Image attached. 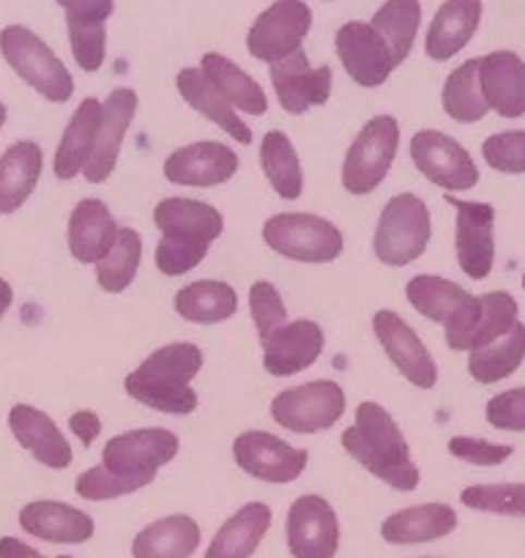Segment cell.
<instances>
[{
  "mask_svg": "<svg viewBox=\"0 0 525 558\" xmlns=\"http://www.w3.org/2000/svg\"><path fill=\"white\" fill-rule=\"evenodd\" d=\"M340 444L362 469H367L383 485L400 493L419 487L422 474L411 458L408 441L394 416L380 402H358L353 427L342 433Z\"/></svg>",
  "mask_w": 525,
  "mask_h": 558,
  "instance_id": "6da1fadb",
  "label": "cell"
},
{
  "mask_svg": "<svg viewBox=\"0 0 525 558\" xmlns=\"http://www.w3.org/2000/svg\"><path fill=\"white\" fill-rule=\"evenodd\" d=\"M154 225L162 233L154 260L164 277H184L200 266L213 241L224 233L219 208L195 197L159 201L154 208Z\"/></svg>",
  "mask_w": 525,
  "mask_h": 558,
  "instance_id": "7a4b0ae2",
  "label": "cell"
},
{
  "mask_svg": "<svg viewBox=\"0 0 525 558\" xmlns=\"http://www.w3.org/2000/svg\"><path fill=\"white\" fill-rule=\"evenodd\" d=\"M203 362L206 359L195 342H170L143 359L141 367L126 375L123 389L132 400L143 402L151 411L190 416L200 402L197 391L192 389V380L200 375Z\"/></svg>",
  "mask_w": 525,
  "mask_h": 558,
  "instance_id": "3957f363",
  "label": "cell"
},
{
  "mask_svg": "<svg viewBox=\"0 0 525 558\" xmlns=\"http://www.w3.org/2000/svg\"><path fill=\"white\" fill-rule=\"evenodd\" d=\"M0 56L23 83L52 105H66L74 96V77L52 47L25 25H7L0 31Z\"/></svg>",
  "mask_w": 525,
  "mask_h": 558,
  "instance_id": "277c9868",
  "label": "cell"
},
{
  "mask_svg": "<svg viewBox=\"0 0 525 558\" xmlns=\"http://www.w3.org/2000/svg\"><path fill=\"white\" fill-rule=\"evenodd\" d=\"M432 239L430 208L422 197L403 192L383 206L373 235V250L383 266L405 268L419 260Z\"/></svg>",
  "mask_w": 525,
  "mask_h": 558,
  "instance_id": "5b68a950",
  "label": "cell"
},
{
  "mask_svg": "<svg viewBox=\"0 0 525 558\" xmlns=\"http://www.w3.org/2000/svg\"><path fill=\"white\" fill-rule=\"evenodd\" d=\"M262 244L293 263H334L345 250V235L329 219L307 211L274 214L262 222Z\"/></svg>",
  "mask_w": 525,
  "mask_h": 558,
  "instance_id": "8992f818",
  "label": "cell"
},
{
  "mask_svg": "<svg viewBox=\"0 0 525 558\" xmlns=\"http://www.w3.org/2000/svg\"><path fill=\"white\" fill-rule=\"evenodd\" d=\"M411 307L422 318L443 326V340L449 348L457 345L465 335L476 326L481 315V299L465 291L463 286L436 274H416L405 286Z\"/></svg>",
  "mask_w": 525,
  "mask_h": 558,
  "instance_id": "52a82bcc",
  "label": "cell"
},
{
  "mask_svg": "<svg viewBox=\"0 0 525 558\" xmlns=\"http://www.w3.org/2000/svg\"><path fill=\"white\" fill-rule=\"evenodd\" d=\"M400 151V123L394 116L369 118L351 143L342 162V186L347 195L364 197L378 190Z\"/></svg>",
  "mask_w": 525,
  "mask_h": 558,
  "instance_id": "ba28073f",
  "label": "cell"
},
{
  "mask_svg": "<svg viewBox=\"0 0 525 558\" xmlns=\"http://www.w3.org/2000/svg\"><path fill=\"white\" fill-rule=\"evenodd\" d=\"M179 449V436L168 427H141V430H129L110 438L101 452V465L123 480L148 487L157 480L162 465L173 463Z\"/></svg>",
  "mask_w": 525,
  "mask_h": 558,
  "instance_id": "9c48e42d",
  "label": "cell"
},
{
  "mask_svg": "<svg viewBox=\"0 0 525 558\" xmlns=\"http://www.w3.org/2000/svg\"><path fill=\"white\" fill-rule=\"evenodd\" d=\"M345 391L337 380H309L280 391L271 400V418L288 433L315 436L334 427L345 416Z\"/></svg>",
  "mask_w": 525,
  "mask_h": 558,
  "instance_id": "30bf717a",
  "label": "cell"
},
{
  "mask_svg": "<svg viewBox=\"0 0 525 558\" xmlns=\"http://www.w3.org/2000/svg\"><path fill=\"white\" fill-rule=\"evenodd\" d=\"M309 31H313V9L304 0H274L252 23L246 34V50L257 61L274 66L302 50Z\"/></svg>",
  "mask_w": 525,
  "mask_h": 558,
  "instance_id": "8fae6325",
  "label": "cell"
},
{
  "mask_svg": "<svg viewBox=\"0 0 525 558\" xmlns=\"http://www.w3.org/2000/svg\"><path fill=\"white\" fill-rule=\"evenodd\" d=\"M411 162L430 184L447 192H468L479 184V168L468 148L438 129H422L411 137Z\"/></svg>",
  "mask_w": 525,
  "mask_h": 558,
  "instance_id": "7c38bea8",
  "label": "cell"
},
{
  "mask_svg": "<svg viewBox=\"0 0 525 558\" xmlns=\"http://www.w3.org/2000/svg\"><path fill=\"white\" fill-rule=\"evenodd\" d=\"M454 208V252L468 279H487L496 266V208L481 201L447 195Z\"/></svg>",
  "mask_w": 525,
  "mask_h": 558,
  "instance_id": "4fadbf2b",
  "label": "cell"
},
{
  "mask_svg": "<svg viewBox=\"0 0 525 558\" xmlns=\"http://www.w3.org/2000/svg\"><path fill=\"white\" fill-rule=\"evenodd\" d=\"M233 460L252 480L291 485L307 471L309 454L266 430H246L233 441Z\"/></svg>",
  "mask_w": 525,
  "mask_h": 558,
  "instance_id": "5bb4252c",
  "label": "cell"
},
{
  "mask_svg": "<svg viewBox=\"0 0 525 558\" xmlns=\"http://www.w3.org/2000/svg\"><path fill=\"white\" fill-rule=\"evenodd\" d=\"M285 536L293 558H334L340 550V518L329 498H296L288 509Z\"/></svg>",
  "mask_w": 525,
  "mask_h": 558,
  "instance_id": "9a60e30c",
  "label": "cell"
},
{
  "mask_svg": "<svg viewBox=\"0 0 525 558\" xmlns=\"http://www.w3.org/2000/svg\"><path fill=\"white\" fill-rule=\"evenodd\" d=\"M373 331L389 362L416 389H432L438 384V364L422 337L391 310H378L373 315Z\"/></svg>",
  "mask_w": 525,
  "mask_h": 558,
  "instance_id": "2e32d148",
  "label": "cell"
},
{
  "mask_svg": "<svg viewBox=\"0 0 525 558\" xmlns=\"http://www.w3.org/2000/svg\"><path fill=\"white\" fill-rule=\"evenodd\" d=\"M337 56L347 77L362 88H380L398 69L383 36L369 23H345L334 36Z\"/></svg>",
  "mask_w": 525,
  "mask_h": 558,
  "instance_id": "e0dca14e",
  "label": "cell"
},
{
  "mask_svg": "<svg viewBox=\"0 0 525 558\" xmlns=\"http://www.w3.org/2000/svg\"><path fill=\"white\" fill-rule=\"evenodd\" d=\"M239 154L217 140H200L184 148H175L164 159V179L175 186H208L228 184L239 173Z\"/></svg>",
  "mask_w": 525,
  "mask_h": 558,
  "instance_id": "ac0fdd59",
  "label": "cell"
},
{
  "mask_svg": "<svg viewBox=\"0 0 525 558\" xmlns=\"http://www.w3.org/2000/svg\"><path fill=\"white\" fill-rule=\"evenodd\" d=\"M137 105H141V96L132 88H112L110 96L101 101L99 137H96V148L83 170L88 184H105L112 175L118 157H121L123 137L137 116Z\"/></svg>",
  "mask_w": 525,
  "mask_h": 558,
  "instance_id": "d6986e66",
  "label": "cell"
},
{
  "mask_svg": "<svg viewBox=\"0 0 525 558\" xmlns=\"http://www.w3.org/2000/svg\"><path fill=\"white\" fill-rule=\"evenodd\" d=\"M271 85H274L282 110L291 116H304L309 107H320L329 101L331 88H334V72L331 66H309L307 52L298 50L271 66Z\"/></svg>",
  "mask_w": 525,
  "mask_h": 558,
  "instance_id": "ffe728a7",
  "label": "cell"
},
{
  "mask_svg": "<svg viewBox=\"0 0 525 558\" xmlns=\"http://www.w3.org/2000/svg\"><path fill=\"white\" fill-rule=\"evenodd\" d=\"M326 345L320 324L307 318L288 320L269 340L262 342V367L274 378H291L302 369L313 367Z\"/></svg>",
  "mask_w": 525,
  "mask_h": 558,
  "instance_id": "44dd1931",
  "label": "cell"
},
{
  "mask_svg": "<svg viewBox=\"0 0 525 558\" xmlns=\"http://www.w3.org/2000/svg\"><path fill=\"white\" fill-rule=\"evenodd\" d=\"M476 80L485 105L506 121L525 116V61L512 50H496L479 58Z\"/></svg>",
  "mask_w": 525,
  "mask_h": 558,
  "instance_id": "7402d4cb",
  "label": "cell"
},
{
  "mask_svg": "<svg viewBox=\"0 0 525 558\" xmlns=\"http://www.w3.org/2000/svg\"><path fill=\"white\" fill-rule=\"evenodd\" d=\"M9 430H12L14 441L23 449H28L36 463H41L45 469L63 471L72 465V444L66 441L61 427L36 405L17 402L9 411Z\"/></svg>",
  "mask_w": 525,
  "mask_h": 558,
  "instance_id": "603a6c76",
  "label": "cell"
},
{
  "mask_svg": "<svg viewBox=\"0 0 525 558\" xmlns=\"http://www.w3.org/2000/svg\"><path fill=\"white\" fill-rule=\"evenodd\" d=\"M20 525L25 534L52 545H85L96 534V523L88 512L50 498L25 504L20 509Z\"/></svg>",
  "mask_w": 525,
  "mask_h": 558,
  "instance_id": "cb8c5ba5",
  "label": "cell"
},
{
  "mask_svg": "<svg viewBox=\"0 0 525 558\" xmlns=\"http://www.w3.org/2000/svg\"><path fill=\"white\" fill-rule=\"evenodd\" d=\"M485 7L481 0H447L432 17L425 36V52L430 61H452L460 50L471 45L481 25Z\"/></svg>",
  "mask_w": 525,
  "mask_h": 558,
  "instance_id": "d4e9b609",
  "label": "cell"
},
{
  "mask_svg": "<svg viewBox=\"0 0 525 558\" xmlns=\"http://www.w3.org/2000/svg\"><path fill=\"white\" fill-rule=\"evenodd\" d=\"M457 523V512L449 504H416V507L391 512L380 523V536H383V542L398 547L427 545V542H438L454 534Z\"/></svg>",
  "mask_w": 525,
  "mask_h": 558,
  "instance_id": "484cf974",
  "label": "cell"
},
{
  "mask_svg": "<svg viewBox=\"0 0 525 558\" xmlns=\"http://www.w3.org/2000/svg\"><path fill=\"white\" fill-rule=\"evenodd\" d=\"M69 252L77 263H99L118 239V225L110 206L99 197H85L69 214Z\"/></svg>",
  "mask_w": 525,
  "mask_h": 558,
  "instance_id": "4316f807",
  "label": "cell"
},
{
  "mask_svg": "<svg viewBox=\"0 0 525 558\" xmlns=\"http://www.w3.org/2000/svg\"><path fill=\"white\" fill-rule=\"evenodd\" d=\"M45 151L36 140H20L0 154V217L17 214L39 186Z\"/></svg>",
  "mask_w": 525,
  "mask_h": 558,
  "instance_id": "83f0119b",
  "label": "cell"
},
{
  "mask_svg": "<svg viewBox=\"0 0 525 558\" xmlns=\"http://www.w3.org/2000/svg\"><path fill=\"white\" fill-rule=\"evenodd\" d=\"M271 520H274V512H271L269 504H244L219 525L203 558H252L269 534Z\"/></svg>",
  "mask_w": 525,
  "mask_h": 558,
  "instance_id": "f1b7e54d",
  "label": "cell"
},
{
  "mask_svg": "<svg viewBox=\"0 0 525 558\" xmlns=\"http://www.w3.org/2000/svg\"><path fill=\"white\" fill-rule=\"evenodd\" d=\"M101 126V101L88 96L77 110L69 118V126L63 129L61 143L56 148V159H52V170L56 179L72 181L83 175L85 165H88L90 154L96 148V137H99Z\"/></svg>",
  "mask_w": 525,
  "mask_h": 558,
  "instance_id": "f546056e",
  "label": "cell"
},
{
  "mask_svg": "<svg viewBox=\"0 0 525 558\" xmlns=\"http://www.w3.org/2000/svg\"><path fill=\"white\" fill-rule=\"evenodd\" d=\"M200 525L190 514H168L137 531L132 558H192L200 547Z\"/></svg>",
  "mask_w": 525,
  "mask_h": 558,
  "instance_id": "4dcf8cb0",
  "label": "cell"
},
{
  "mask_svg": "<svg viewBox=\"0 0 525 558\" xmlns=\"http://www.w3.org/2000/svg\"><path fill=\"white\" fill-rule=\"evenodd\" d=\"M200 72L235 112L241 110L246 116H266L269 112V96H266L262 85L255 83V77L244 72L239 63L230 61L228 56L206 52L200 61Z\"/></svg>",
  "mask_w": 525,
  "mask_h": 558,
  "instance_id": "1f68e13d",
  "label": "cell"
},
{
  "mask_svg": "<svg viewBox=\"0 0 525 558\" xmlns=\"http://www.w3.org/2000/svg\"><path fill=\"white\" fill-rule=\"evenodd\" d=\"M175 88L184 96L186 105L192 110H197L200 116H206L208 121L217 123L224 134L241 143V146H249L252 143V129L241 121L239 112L217 94L211 83L206 80V74L200 72V66H186L175 74Z\"/></svg>",
  "mask_w": 525,
  "mask_h": 558,
  "instance_id": "d6a6232c",
  "label": "cell"
},
{
  "mask_svg": "<svg viewBox=\"0 0 525 558\" xmlns=\"http://www.w3.org/2000/svg\"><path fill=\"white\" fill-rule=\"evenodd\" d=\"M173 310L190 324H222L239 313V293L219 279H197L175 293Z\"/></svg>",
  "mask_w": 525,
  "mask_h": 558,
  "instance_id": "836d02e7",
  "label": "cell"
},
{
  "mask_svg": "<svg viewBox=\"0 0 525 558\" xmlns=\"http://www.w3.org/2000/svg\"><path fill=\"white\" fill-rule=\"evenodd\" d=\"M525 362V324H514L512 329L496 342L476 348L468 353V373L476 384L492 386L512 378Z\"/></svg>",
  "mask_w": 525,
  "mask_h": 558,
  "instance_id": "e575fe53",
  "label": "cell"
},
{
  "mask_svg": "<svg viewBox=\"0 0 525 558\" xmlns=\"http://www.w3.org/2000/svg\"><path fill=\"white\" fill-rule=\"evenodd\" d=\"M260 168L269 179L271 190L282 197V201H298L304 192V170L302 159H298L293 140L280 129L262 134L260 143Z\"/></svg>",
  "mask_w": 525,
  "mask_h": 558,
  "instance_id": "d590c367",
  "label": "cell"
},
{
  "mask_svg": "<svg viewBox=\"0 0 525 558\" xmlns=\"http://www.w3.org/2000/svg\"><path fill=\"white\" fill-rule=\"evenodd\" d=\"M369 25L383 36L394 63L403 66L422 28V0H386L383 7L373 14Z\"/></svg>",
  "mask_w": 525,
  "mask_h": 558,
  "instance_id": "8d00e7d4",
  "label": "cell"
},
{
  "mask_svg": "<svg viewBox=\"0 0 525 558\" xmlns=\"http://www.w3.org/2000/svg\"><path fill=\"white\" fill-rule=\"evenodd\" d=\"M143 263V239L137 230L118 228V239L112 250L96 263V282L105 293H123L135 282Z\"/></svg>",
  "mask_w": 525,
  "mask_h": 558,
  "instance_id": "74e56055",
  "label": "cell"
},
{
  "mask_svg": "<svg viewBox=\"0 0 525 558\" xmlns=\"http://www.w3.org/2000/svg\"><path fill=\"white\" fill-rule=\"evenodd\" d=\"M476 66H479V58H468L443 83L441 105L454 123H479L490 112V107L481 99Z\"/></svg>",
  "mask_w": 525,
  "mask_h": 558,
  "instance_id": "f35d334b",
  "label": "cell"
},
{
  "mask_svg": "<svg viewBox=\"0 0 525 558\" xmlns=\"http://www.w3.org/2000/svg\"><path fill=\"white\" fill-rule=\"evenodd\" d=\"M481 299V315L476 320L474 329L452 348V351H476V348H485L490 342H496L498 337L506 335L514 324L520 320V304L514 302L512 293L506 291H490Z\"/></svg>",
  "mask_w": 525,
  "mask_h": 558,
  "instance_id": "ab89813d",
  "label": "cell"
},
{
  "mask_svg": "<svg viewBox=\"0 0 525 558\" xmlns=\"http://www.w3.org/2000/svg\"><path fill=\"white\" fill-rule=\"evenodd\" d=\"M463 507L474 512L503 514V518H525V482H503V485H471L460 493Z\"/></svg>",
  "mask_w": 525,
  "mask_h": 558,
  "instance_id": "60d3db41",
  "label": "cell"
},
{
  "mask_svg": "<svg viewBox=\"0 0 525 558\" xmlns=\"http://www.w3.org/2000/svg\"><path fill=\"white\" fill-rule=\"evenodd\" d=\"M481 159L487 168L503 175L525 173V129L496 132L481 143Z\"/></svg>",
  "mask_w": 525,
  "mask_h": 558,
  "instance_id": "b9f144b4",
  "label": "cell"
},
{
  "mask_svg": "<svg viewBox=\"0 0 525 558\" xmlns=\"http://www.w3.org/2000/svg\"><path fill=\"white\" fill-rule=\"evenodd\" d=\"M249 313L252 320H255L260 345L269 340L282 324H288V307L285 302H282V293L277 291V286H271L269 279H257L255 286L249 288Z\"/></svg>",
  "mask_w": 525,
  "mask_h": 558,
  "instance_id": "7bdbcfd3",
  "label": "cell"
},
{
  "mask_svg": "<svg viewBox=\"0 0 525 558\" xmlns=\"http://www.w3.org/2000/svg\"><path fill=\"white\" fill-rule=\"evenodd\" d=\"M72 56L83 72H99L107 61V23H66Z\"/></svg>",
  "mask_w": 525,
  "mask_h": 558,
  "instance_id": "ee69618b",
  "label": "cell"
},
{
  "mask_svg": "<svg viewBox=\"0 0 525 558\" xmlns=\"http://www.w3.org/2000/svg\"><path fill=\"white\" fill-rule=\"evenodd\" d=\"M74 490H77V496L85 498V501H115V498L129 496V493L143 490V487L137 485V482L112 474L105 465H94V469L83 471V474L77 476Z\"/></svg>",
  "mask_w": 525,
  "mask_h": 558,
  "instance_id": "f6af8a7d",
  "label": "cell"
},
{
  "mask_svg": "<svg viewBox=\"0 0 525 558\" xmlns=\"http://www.w3.org/2000/svg\"><path fill=\"white\" fill-rule=\"evenodd\" d=\"M487 425L503 433H525V386L490 397L485 405Z\"/></svg>",
  "mask_w": 525,
  "mask_h": 558,
  "instance_id": "bcb514c9",
  "label": "cell"
},
{
  "mask_svg": "<svg viewBox=\"0 0 525 558\" xmlns=\"http://www.w3.org/2000/svg\"><path fill=\"white\" fill-rule=\"evenodd\" d=\"M449 454L471 465H481V469H496L503 465L514 454V447L509 444H490L481 438L471 436H454L449 438Z\"/></svg>",
  "mask_w": 525,
  "mask_h": 558,
  "instance_id": "7dc6e473",
  "label": "cell"
},
{
  "mask_svg": "<svg viewBox=\"0 0 525 558\" xmlns=\"http://www.w3.org/2000/svg\"><path fill=\"white\" fill-rule=\"evenodd\" d=\"M66 23H107L115 12V0H56Z\"/></svg>",
  "mask_w": 525,
  "mask_h": 558,
  "instance_id": "c3c4849f",
  "label": "cell"
},
{
  "mask_svg": "<svg viewBox=\"0 0 525 558\" xmlns=\"http://www.w3.org/2000/svg\"><path fill=\"white\" fill-rule=\"evenodd\" d=\"M69 430L74 433V436L80 438V441L85 444V447H90V444L96 441V438L101 436V418L96 411H74L72 416H69Z\"/></svg>",
  "mask_w": 525,
  "mask_h": 558,
  "instance_id": "681fc988",
  "label": "cell"
},
{
  "mask_svg": "<svg viewBox=\"0 0 525 558\" xmlns=\"http://www.w3.org/2000/svg\"><path fill=\"white\" fill-rule=\"evenodd\" d=\"M0 558H45L36 547L28 542L17 539V536H0Z\"/></svg>",
  "mask_w": 525,
  "mask_h": 558,
  "instance_id": "f907efd6",
  "label": "cell"
},
{
  "mask_svg": "<svg viewBox=\"0 0 525 558\" xmlns=\"http://www.w3.org/2000/svg\"><path fill=\"white\" fill-rule=\"evenodd\" d=\"M12 304H14V288L9 286L7 279L0 277V320L7 318V313L12 310Z\"/></svg>",
  "mask_w": 525,
  "mask_h": 558,
  "instance_id": "816d5d0a",
  "label": "cell"
},
{
  "mask_svg": "<svg viewBox=\"0 0 525 558\" xmlns=\"http://www.w3.org/2000/svg\"><path fill=\"white\" fill-rule=\"evenodd\" d=\"M7 118H9V110H7V105L0 101V129L7 126Z\"/></svg>",
  "mask_w": 525,
  "mask_h": 558,
  "instance_id": "f5cc1de1",
  "label": "cell"
},
{
  "mask_svg": "<svg viewBox=\"0 0 525 558\" xmlns=\"http://www.w3.org/2000/svg\"><path fill=\"white\" fill-rule=\"evenodd\" d=\"M523 291H525V271H523Z\"/></svg>",
  "mask_w": 525,
  "mask_h": 558,
  "instance_id": "db71d44e",
  "label": "cell"
},
{
  "mask_svg": "<svg viewBox=\"0 0 525 558\" xmlns=\"http://www.w3.org/2000/svg\"><path fill=\"white\" fill-rule=\"evenodd\" d=\"M56 558H74V556H56Z\"/></svg>",
  "mask_w": 525,
  "mask_h": 558,
  "instance_id": "11a10c76",
  "label": "cell"
},
{
  "mask_svg": "<svg viewBox=\"0 0 525 558\" xmlns=\"http://www.w3.org/2000/svg\"><path fill=\"white\" fill-rule=\"evenodd\" d=\"M425 558H432V556H425Z\"/></svg>",
  "mask_w": 525,
  "mask_h": 558,
  "instance_id": "9f6ffc18",
  "label": "cell"
}]
</instances>
